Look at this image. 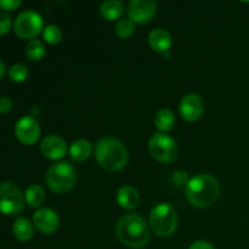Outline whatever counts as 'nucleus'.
<instances>
[{"label":"nucleus","instance_id":"nucleus-1","mask_svg":"<svg viewBox=\"0 0 249 249\" xmlns=\"http://www.w3.org/2000/svg\"><path fill=\"white\" fill-rule=\"evenodd\" d=\"M116 235L129 248H142L150 241V230L146 221L138 214H126L118 220Z\"/></svg>","mask_w":249,"mask_h":249},{"label":"nucleus","instance_id":"nucleus-2","mask_svg":"<svg viewBox=\"0 0 249 249\" xmlns=\"http://www.w3.org/2000/svg\"><path fill=\"white\" fill-rule=\"evenodd\" d=\"M185 192H186V198L192 206L207 208L218 199L220 186L215 178L212 175L198 174L190 179Z\"/></svg>","mask_w":249,"mask_h":249},{"label":"nucleus","instance_id":"nucleus-3","mask_svg":"<svg viewBox=\"0 0 249 249\" xmlns=\"http://www.w3.org/2000/svg\"><path fill=\"white\" fill-rule=\"evenodd\" d=\"M95 157L104 169L108 172H118L128 163V151L117 139L104 138L97 142Z\"/></svg>","mask_w":249,"mask_h":249},{"label":"nucleus","instance_id":"nucleus-4","mask_svg":"<svg viewBox=\"0 0 249 249\" xmlns=\"http://www.w3.org/2000/svg\"><path fill=\"white\" fill-rule=\"evenodd\" d=\"M77 175L75 170L68 162L53 164L45 174L46 185L56 194H66L74 187Z\"/></svg>","mask_w":249,"mask_h":249},{"label":"nucleus","instance_id":"nucleus-5","mask_svg":"<svg viewBox=\"0 0 249 249\" xmlns=\"http://www.w3.org/2000/svg\"><path fill=\"white\" fill-rule=\"evenodd\" d=\"M150 224L156 235L160 237H169L177 230V211L169 203L157 204L151 211Z\"/></svg>","mask_w":249,"mask_h":249},{"label":"nucleus","instance_id":"nucleus-6","mask_svg":"<svg viewBox=\"0 0 249 249\" xmlns=\"http://www.w3.org/2000/svg\"><path fill=\"white\" fill-rule=\"evenodd\" d=\"M148 150L155 160L162 163H172L178 156L177 142L164 133L152 135L148 142Z\"/></svg>","mask_w":249,"mask_h":249},{"label":"nucleus","instance_id":"nucleus-7","mask_svg":"<svg viewBox=\"0 0 249 249\" xmlns=\"http://www.w3.org/2000/svg\"><path fill=\"white\" fill-rule=\"evenodd\" d=\"M24 196L14 182L0 184V212L7 215L18 214L23 209Z\"/></svg>","mask_w":249,"mask_h":249},{"label":"nucleus","instance_id":"nucleus-8","mask_svg":"<svg viewBox=\"0 0 249 249\" xmlns=\"http://www.w3.org/2000/svg\"><path fill=\"white\" fill-rule=\"evenodd\" d=\"M15 32L23 39L34 38L43 29V17L33 10H26L15 19Z\"/></svg>","mask_w":249,"mask_h":249},{"label":"nucleus","instance_id":"nucleus-9","mask_svg":"<svg viewBox=\"0 0 249 249\" xmlns=\"http://www.w3.org/2000/svg\"><path fill=\"white\" fill-rule=\"evenodd\" d=\"M15 134L22 143L33 145L40 136V126L33 117L23 116L16 122Z\"/></svg>","mask_w":249,"mask_h":249},{"label":"nucleus","instance_id":"nucleus-10","mask_svg":"<svg viewBox=\"0 0 249 249\" xmlns=\"http://www.w3.org/2000/svg\"><path fill=\"white\" fill-rule=\"evenodd\" d=\"M157 4L153 0H131L128 6L129 18L135 23H145L153 17Z\"/></svg>","mask_w":249,"mask_h":249},{"label":"nucleus","instance_id":"nucleus-11","mask_svg":"<svg viewBox=\"0 0 249 249\" xmlns=\"http://www.w3.org/2000/svg\"><path fill=\"white\" fill-rule=\"evenodd\" d=\"M180 116L187 122H196L204 112V102L197 94H189L181 100L179 106Z\"/></svg>","mask_w":249,"mask_h":249},{"label":"nucleus","instance_id":"nucleus-12","mask_svg":"<svg viewBox=\"0 0 249 249\" xmlns=\"http://www.w3.org/2000/svg\"><path fill=\"white\" fill-rule=\"evenodd\" d=\"M33 221L36 228L45 235L53 233L60 225L57 213L51 208H41L34 213Z\"/></svg>","mask_w":249,"mask_h":249},{"label":"nucleus","instance_id":"nucleus-13","mask_svg":"<svg viewBox=\"0 0 249 249\" xmlns=\"http://www.w3.org/2000/svg\"><path fill=\"white\" fill-rule=\"evenodd\" d=\"M40 151L46 158L53 160H61L67 152V145L62 138L57 135H48L40 142Z\"/></svg>","mask_w":249,"mask_h":249},{"label":"nucleus","instance_id":"nucleus-14","mask_svg":"<svg viewBox=\"0 0 249 249\" xmlns=\"http://www.w3.org/2000/svg\"><path fill=\"white\" fill-rule=\"evenodd\" d=\"M148 43L150 46L156 53H164L170 49L173 44L172 36L167 31L162 28H157L152 31L148 36Z\"/></svg>","mask_w":249,"mask_h":249},{"label":"nucleus","instance_id":"nucleus-15","mask_svg":"<svg viewBox=\"0 0 249 249\" xmlns=\"http://www.w3.org/2000/svg\"><path fill=\"white\" fill-rule=\"evenodd\" d=\"M117 202L124 209H135L140 203V195L133 186H123L117 192Z\"/></svg>","mask_w":249,"mask_h":249},{"label":"nucleus","instance_id":"nucleus-16","mask_svg":"<svg viewBox=\"0 0 249 249\" xmlns=\"http://www.w3.org/2000/svg\"><path fill=\"white\" fill-rule=\"evenodd\" d=\"M124 5L119 0H107L100 6V14L108 21H116L123 15Z\"/></svg>","mask_w":249,"mask_h":249},{"label":"nucleus","instance_id":"nucleus-17","mask_svg":"<svg viewBox=\"0 0 249 249\" xmlns=\"http://www.w3.org/2000/svg\"><path fill=\"white\" fill-rule=\"evenodd\" d=\"M92 146L91 143L84 139H79V140L74 141L70 147V156L73 160L75 162H83V160H88L89 156L91 155Z\"/></svg>","mask_w":249,"mask_h":249},{"label":"nucleus","instance_id":"nucleus-18","mask_svg":"<svg viewBox=\"0 0 249 249\" xmlns=\"http://www.w3.org/2000/svg\"><path fill=\"white\" fill-rule=\"evenodd\" d=\"M12 232L15 237L19 241H29L33 237L34 229L31 221L27 218L19 216L15 220L14 226H12Z\"/></svg>","mask_w":249,"mask_h":249},{"label":"nucleus","instance_id":"nucleus-19","mask_svg":"<svg viewBox=\"0 0 249 249\" xmlns=\"http://www.w3.org/2000/svg\"><path fill=\"white\" fill-rule=\"evenodd\" d=\"M175 124V116L170 109H160L157 112L155 117V125L157 126L158 130H160L162 133L165 131H169L170 129H173Z\"/></svg>","mask_w":249,"mask_h":249},{"label":"nucleus","instance_id":"nucleus-20","mask_svg":"<svg viewBox=\"0 0 249 249\" xmlns=\"http://www.w3.org/2000/svg\"><path fill=\"white\" fill-rule=\"evenodd\" d=\"M44 198H45V192H44L43 187L39 185H31L24 194V199L28 206L33 207V208L40 206L44 202Z\"/></svg>","mask_w":249,"mask_h":249},{"label":"nucleus","instance_id":"nucleus-21","mask_svg":"<svg viewBox=\"0 0 249 249\" xmlns=\"http://www.w3.org/2000/svg\"><path fill=\"white\" fill-rule=\"evenodd\" d=\"M46 50L44 44L38 39H32L26 45V55L33 61H40L45 56Z\"/></svg>","mask_w":249,"mask_h":249},{"label":"nucleus","instance_id":"nucleus-22","mask_svg":"<svg viewBox=\"0 0 249 249\" xmlns=\"http://www.w3.org/2000/svg\"><path fill=\"white\" fill-rule=\"evenodd\" d=\"M114 32H116V34L119 38H129V36H133V33L135 32V22L131 21L130 18L119 19V21L117 22Z\"/></svg>","mask_w":249,"mask_h":249},{"label":"nucleus","instance_id":"nucleus-23","mask_svg":"<svg viewBox=\"0 0 249 249\" xmlns=\"http://www.w3.org/2000/svg\"><path fill=\"white\" fill-rule=\"evenodd\" d=\"M43 36L46 43L53 44H53L60 43V40L62 39V31L56 24H49V26H46L44 28Z\"/></svg>","mask_w":249,"mask_h":249},{"label":"nucleus","instance_id":"nucleus-24","mask_svg":"<svg viewBox=\"0 0 249 249\" xmlns=\"http://www.w3.org/2000/svg\"><path fill=\"white\" fill-rule=\"evenodd\" d=\"M28 68L23 63H15L10 67L9 70V77L11 78L14 82L21 83L23 80L27 79L28 77Z\"/></svg>","mask_w":249,"mask_h":249},{"label":"nucleus","instance_id":"nucleus-25","mask_svg":"<svg viewBox=\"0 0 249 249\" xmlns=\"http://www.w3.org/2000/svg\"><path fill=\"white\" fill-rule=\"evenodd\" d=\"M11 17L6 14V12L0 10V36L9 32L10 27H11Z\"/></svg>","mask_w":249,"mask_h":249},{"label":"nucleus","instance_id":"nucleus-26","mask_svg":"<svg viewBox=\"0 0 249 249\" xmlns=\"http://www.w3.org/2000/svg\"><path fill=\"white\" fill-rule=\"evenodd\" d=\"M21 5L19 0H0V9L1 10H15Z\"/></svg>","mask_w":249,"mask_h":249},{"label":"nucleus","instance_id":"nucleus-27","mask_svg":"<svg viewBox=\"0 0 249 249\" xmlns=\"http://www.w3.org/2000/svg\"><path fill=\"white\" fill-rule=\"evenodd\" d=\"M12 100L9 96H0V113H6L11 109Z\"/></svg>","mask_w":249,"mask_h":249},{"label":"nucleus","instance_id":"nucleus-28","mask_svg":"<svg viewBox=\"0 0 249 249\" xmlns=\"http://www.w3.org/2000/svg\"><path fill=\"white\" fill-rule=\"evenodd\" d=\"M189 249H215L213 247V246L211 245L209 242H207V241H196V242L192 243L191 246H190Z\"/></svg>","mask_w":249,"mask_h":249},{"label":"nucleus","instance_id":"nucleus-29","mask_svg":"<svg viewBox=\"0 0 249 249\" xmlns=\"http://www.w3.org/2000/svg\"><path fill=\"white\" fill-rule=\"evenodd\" d=\"M174 181L179 185H181L182 182H186V185H187V182L190 181V180H187V173L177 172L174 174Z\"/></svg>","mask_w":249,"mask_h":249},{"label":"nucleus","instance_id":"nucleus-30","mask_svg":"<svg viewBox=\"0 0 249 249\" xmlns=\"http://www.w3.org/2000/svg\"><path fill=\"white\" fill-rule=\"evenodd\" d=\"M4 72H5V66H4V63H2L1 61H0V78H1L2 75H4Z\"/></svg>","mask_w":249,"mask_h":249}]
</instances>
